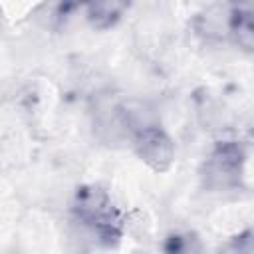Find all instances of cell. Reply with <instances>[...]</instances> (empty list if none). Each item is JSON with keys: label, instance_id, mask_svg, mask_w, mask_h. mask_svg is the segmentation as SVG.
<instances>
[{"label": "cell", "instance_id": "obj_1", "mask_svg": "<svg viewBox=\"0 0 254 254\" xmlns=\"http://www.w3.org/2000/svg\"><path fill=\"white\" fill-rule=\"evenodd\" d=\"M73 212L77 220L105 244L119 240L123 234V216L119 208L111 202V196L95 185L81 187L77 190Z\"/></svg>", "mask_w": 254, "mask_h": 254}, {"label": "cell", "instance_id": "obj_2", "mask_svg": "<svg viewBox=\"0 0 254 254\" xmlns=\"http://www.w3.org/2000/svg\"><path fill=\"white\" fill-rule=\"evenodd\" d=\"M244 165V151L234 141L218 143L202 165V181L210 190H228L238 187Z\"/></svg>", "mask_w": 254, "mask_h": 254}, {"label": "cell", "instance_id": "obj_6", "mask_svg": "<svg viewBox=\"0 0 254 254\" xmlns=\"http://www.w3.org/2000/svg\"><path fill=\"white\" fill-rule=\"evenodd\" d=\"M167 254H202L200 240L190 232H179L167 238L165 244Z\"/></svg>", "mask_w": 254, "mask_h": 254}, {"label": "cell", "instance_id": "obj_4", "mask_svg": "<svg viewBox=\"0 0 254 254\" xmlns=\"http://www.w3.org/2000/svg\"><path fill=\"white\" fill-rule=\"evenodd\" d=\"M228 34L238 44L242 50L250 52L254 46V26H252V16L248 10H234L228 16Z\"/></svg>", "mask_w": 254, "mask_h": 254}, {"label": "cell", "instance_id": "obj_3", "mask_svg": "<svg viewBox=\"0 0 254 254\" xmlns=\"http://www.w3.org/2000/svg\"><path fill=\"white\" fill-rule=\"evenodd\" d=\"M133 147L137 157L149 165L153 171H167L175 159V143L173 139L159 127L149 125L133 133Z\"/></svg>", "mask_w": 254, "mask_h": 254}, {"label": "cell", "instance_id": "obj_5", "mask_svg": "<svg viewBox=\"0 0 254 254\" xmlns=\"http://www.w3.org/2000/svg\"><path fill=\"white\" fill-rule=\"evenodd\" d=\"M125 8H127V4H123V2H95V4L87 6V18L95 28L105 30L121 18Z\"/></svg>", "mask_w": 254, "mask_h": 254}]
</instances>
